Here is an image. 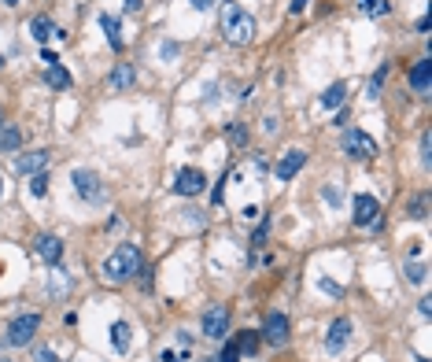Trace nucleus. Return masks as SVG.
<instances>
[{"mask_svg": "<svg viewBox=\"0 0 432 362\" xmlns=\"http://www.w3.org/2000/svg\"><path fill=\"white\" fill-rule=\"evenodd\" d=\"M0 126H4V111H0Z\"/></svg>", "mask_w": 432, "mask_h": 362, "instance_id": "e433bc0d", "label": "nucleus"}, {"mask_svg": "<svg viewBox=\"0 0 432 362\" xmlns=\"http://www.w3.org/2000/svg\"><path fill=\"white\" fill-rule=\"evenodd\" d=\"M111 344H115V352H119V355L129 352V326H126V321H115V326H111Z\"/></svg>", "mask_w": 432, "mask_h": 362, "instance_id": "6ab92c4d", "label": "nucleus"}, {"mask_svg": "<svg viewBox=\"0 0 432 362\" xmlns=\"http://www.w3.org/2000/svg\"><path fill=\"white\" fill-rule=\"evenodd\" d=\"M71 181H74L78 196H85V200H103V181H100L93 171H74Z\"/></svg>", "mask_w": 432, "mask_h": 362, "instance_id": "6e6552de", "label": "nucleus"}, {"mask_svg": "<svg viewBox=\"0 0 432 362\" xmlns=\"http://www.w3.org/2000/svg\"><path fill=\"white\" fill-rule=\"evenodd\" d=\"M37 326H41V314H22V318H15V321L8 326V344H11V347H26V344L34 340Z\"/></svg>", "mask_w": 432, "mask_h": 362, "instance_id": "20e7f679", "label": "nucleus"}, {"mask_svg": "<svg viewBox=\"0 0 432 362\" xmlns=\"http://www.w3.org/2000/svg\"><path fill=\"white\" fill-rule=\"evenodd\" d=\"M34 248H37V255H41L48 266H56L59 259H63V240L52 237V233H41V237L34 240Z\"/></svg>", "mask_w": 432, "mask_h": 362, "instance_id": "9b49d317", "label": "nucleus"}, {"mask_svg": "<svg viewBox=\"0 0 432 362\" xmlns=\"http://www.w3.org/2000/svg\"><path fill=\"white\" fill-rule=\"evenodd\" d=\"M303 8H307V0H292V11H296V15H299Z\"/></svg>", "mask_w": 432, "mask_h": 362, "instance_id": "72a5a7b5", "label": "nucleus"}, {"mask_svg": "<svg viewBox=\"0 0 432 362\" xmlns=\"http://www.w3.org/2000/svg\"><path fill=\"white\" fill-rule=\"evenodd\" d=\"M422 362H425V359H422Z\"/></svg>", "mask_w": 432, "mask_h": 362, "instance_id": "ea45409f", "label": "nucleus"}, {"mask_svg": "<svg viewBox=\"0 0 432 362\" xmlns=\"http://www.w3.org/2000/svg\"><path fill=\"white\" fill-rule=\"evenodd\" d=\"M0 362H8V359H0Z\"/></svg>", "mask_w": 432, "mask_h": 362, "instance_id": "58836bf2", "label": "nucleus"}, {"mask_svg": "<svg viewBox=\"0 0 432 362\" xmlns=\"http://www.w3.org/2000/svg\"><path fill=\"white\" fill-rule=\"evenodd\" d=\"M381 82H384V67L377 71V78H373V82H370V96H373V100H377V93H381Z\"/></svg>", "mask_w": 432, "mask_h": 362, "instance_id": "c756f323", "label": "nucleus"}, {"mask_svg": "<svg viewBox=\"0 0 432 362\" xmlns=\"http://www.w3.org/2000/svg\"><path fill=\"white\" fill-rule=\"evenodd\" d=\"M422 159L429 163V129H425V133H422Z\"/></svg>", "mask_w": 432, "mask_h": 362, "instance_id": "2f4dec72", "label": "nucleus"}, {"mask_svg": "<svg viewBox=\"0 0 432 362\" xmlns=\"http://www.w3.org/2000/svg\"><path fill=\"white\" fill-rule=\"evenodd\" d=\"M141 4H144V0H126V8H129V11H141Z\"/></svg>", "mask_w": 432, "mask_h": 362, "instance_id": "473e14b6", "label": "nucleus"}, {"mask_svg": "<svg viewBox=\"0 0 432 362\" xmlns=\"http://www.w3.org/2000/svg\"><path fill=\"white\" fill-rule=\"evenodd\" d=\"M344 100H347V85L336 82V85H329V89L322 93V108H340Z\"/></svg>", "mask_w": 432, "mask_h": 362, "instance_id": "a211bd4d", "label": "nucleus"}, {"mask_svg": "<svg viewBox=\"0 0 432 362\" xmlns=\"http://www.w3.org/2000/svg\"><path fill=\"white\" fill-rule=\"evenodd\" d=\"M377 211H381V203H377V196H370V192H359L355 196V226H373L377 222Z\"/></svg>", "mask_w": 432, "mask_h": 362, "instance_id": "9d476101", "label": "nucleus"}, {"mask_svg": "<svg viewBox=\"0 0 432 362\" xmlns=\"http://www.w3.org/2000/svg\"><path fill=\"white\" fill-rule=\"evenodd\" d=\"M410 215H414V218H425V215H429V196H417L414 207H410Z\"/></svg>", "mask_w": 432, "mask_h": 362, "instance_id": "a878e982", "label": "nucleus"}, {"mask_svg": "<svg viewBox=\"0 0 432 362\" xmlns=\"http://www.w3.org/2000/svg\"><path fill=\"white\" fill-rule=\"evenodd\" d=\"M0 67H4V56H0Z\"/></svg>", "mask_w": 432, "mask_h": 362, "instance_id": "4c0bfd02", "label": "nucleus"}, {"mask_svg": "<svg viewBox=\"0 0 432 362\" xmlns=\"http://www.w3.org/2000/svg\"><path fill=\"white\" fill-rule=\"evenodd\" d=\"M137 82V71H134V63H119V67L111 71L108 78V85H111V93H126L129 85Z\"/></svg>", "mask_w": 432, "mask_h": 362, "instance_id": "4468645a", "label": "nucleus"}, {"mask_svg": "<svg viewBox=\"0 0 432 362\" xmlns=\"http://www.w3.org/2000/svg\"><path fill=\"white\" fill-rule=\"evenodd\" d=\"M30 192H34V196H45V192H48V178H45V174H34Z\"/></svg>", "mask_w": 432, "mask_h": 362, "instance_id": "393cba45", "label": "nucleus"}, {"mask_svg": "<svg viewBox=\"0 0 432 362\" xmlns=\"http://www.w3.org/2000/svg\"><path fill=\"white\" fill-rule=\"evenodd\" d=\"M30 34H34L37 45H45L48 37H52V19H48V15H37V19L30 22Z\"/></svg>", "mask_w": 432, "mask_h": 362, "instance_id": "4be33fe9", "label": "nucleus"}, {"mask_svg": "<svg viewBox=\"0 0 432 362\" xmlns=\"http://www.w3.org/2000/svg\"><path fill=\"white\" fill-rule=\"evenodd\" d=\"M407 277H410V281H425V266H422V263H410V266H407Z\"/></svg>", "mask_w": 432, "mask_h": 362, "instance_id": "c85d7f7f", "label": "nucleus"}, {"mask_svg": "<svg viewBox=\"0 0 432 362\" xmlns=\"http://www.w3.org/2000/svg\"><path fill=\"white\" fill-rule=\"evenodd\" d=\"M37 362H59L56 347H37Z\"/></svg>", "mask_w": 432, "mask_h": 362, "instance_id": "cd10ccee", "label": "nucleus"}, {"mask_svg": "<svg viewBox=\"0 0 432 362\" xmlns=\"http://www.w3.org/2000/svg\"><path fill=\"white\" fill-rule=\"evenodd\" d=\"M141 270V248L137 244H119L108 259H103V281L108 284H122Z\"/></svg>", "mask_w": 432, "mask_h": 362, "instance_id": "f03ea898", "label": "nucleus"}, {"mask_svg": "<svg viewBox=\"0 0 432 362\" xmlns=\"http://www.w3.org/2000/svg\"><path fill=\"white\" fill-rule=\"evenodd\" d=\"M218 362H240V347L237 344H226V347H222V355H218Z\"/></svg>", "mask_w": 432, "mask_h": 362, "instance_id": "b1692460", "label": "nucleus"}, {"mask_svg": "<svg viewBox=\"0 0 432 362\" xmlns=\"http://www.w3.org/2000/svg\"><path fill=\"white\" fill-rule=\"evenodd\" d=\"M189 4H192L196 11H207V8H211V4H215V0H189Z\"/></svg>", "mask_w": 432, "mask_h": 362, "instance_id": "7c9ffc66", "label": "nucleus"}, {"mask_svg": "<svg viewBox=\"0 0 432 362\" xmlns=\"http://www.w3.org/2000/svg\"><path fill=\"white\" fill-rule=\"evenodd\" d=\"M429 85H432V59H422L410 71V89L414 93H429Z\"/></svg>", "mask_w": 432, "mask_h": 362, "instance_id": "2eb2a0df", "label": "nucleus"}, {"mask_svg": "<svg viewBox=\"0 0 432 362\" xmlns=\"http://www.w3.org/2000/svg\"><path fill=\"white\" fill-rule=\"evenodd\" d=\"M351 329H355V326H351V318H336L329 326V333H325V347H329L333 355H340L347 347V340H351Z\"/></svg>", "mask_w": 432, "mask_h": 362, "instance_id": "1a4fd4ad", "label": "nucleus"}, {"mask_svg": "<svg viewBox=\"0 0 432 362\" xmlns=\"http://www.w3.org/2000/svg\"><path fill=\"white\" fill-rule=\"evenodd\" d=\"M288 314H281V310H270L266 314V321H263V340L270 344V347H285L288 344Z\"/></svg>", "mask_w": 432, "mask_h": 362, "instance_id": "39448f33", "label": "nucleus"}, {"mask_svg": "<svg viewBox=\"0 0 432 362\" xmlns=\"http://www.w3.org/2000/svg\"><path fill=\"white\" fill-rule=\"evenodd\" d=\"M255 15L244 11L237 0H222V37L229 45H252L255 41Z\"/></svg>", "mask_w": 432, "mask_h": 362, "instance_id": "f257e3e1", "label": "nucleus"}, {"mask_svg": "<svg viewBox=\"0 0 432 362\" xmlns=\"http://www.w3.org/2000/svg\"><path fill=\"white\" fill-rule=\"evenodd\" d=\"M4 4H19V0H4Z\"/></svg>", "mask_w": 432, "mask_h": 362, "instance_id": "c9c22d12", "label": "nucleus"}, {"mask_svg": "<svg viewBox=\"0 0 432 362\" xmlns=\"http://www.w3.org/2000/svg\"><path fill=\"white\" fill-rule=\"evenodd\" d=\"M100 26H103V34H108L111 48L122 52V22H119V15H100Z\"/></svg>", "mask_w": 432, "mask_h": 362, "instance_id": "dca6fc26", "label": "nucleus"}, {"mask_svg": "<svg viewBox=\"0 0 432 362\" xmlns=\"http://www.w3.org/2000/svg\"><path fill=\"white\" fill-rule=\"evenodd\" d=\"M344 152L351 155V159H370V155H377V140L370 133H362V129H347L344 133Z\"/></svg>", "mask_w": 432, "mask_h": 362, "instance_id": "423d86ee", "label": "nucleus"}, {"mask_svg": "<svg viewBox=\"0 0 432 362\" xmlns=\"http://www.w3.org/2000/svg\"><path fill=\"white\" fill-rule=\"evenodd\" d=\"M0 196H4V181H0Z\"/></svg>", "mask_w": 432, "mask_h": 362, "instance_id": "f704fd0d", "label": "nucleus"}, {"mask_svg": "<svg viewBox=\"0 0 432 362\" xmlns=\"http://www.w3.org/2000/svg\"><path fill=\"white\" fill-rule=\"evenodd\" d=\"M22 145V129L19 126H0V148L11 152V148H19Z\"/></svg>", "mask_w": 432, "mask_h": 362, "instance_id": "aec40b11", "label": "nucleus"}, {"mask_svg": "<svg viewBox=\"0 0 432 362\" xmlns=\"http://www.w3.org/2000/svg\"><path fill=\"white\" fill-rule=\"evenodd\" d=\"M203 189H207L203 171H196V166H185V171H178V178H174V192H178V196H200Z\"/></svg>", "mask_w": 432, "mask_h": 362, "instance_id": "0eeeda50", "label": "nucleus"}, {"mask_svg": "<svg viewBox=\"0 0 432 362\" xmlns=\"http://www.w3.org/2000/svg\"><path fill=\"white\" fill-rule=\"evenodd\" d=\"M45 82H48L52 89H71V74H67V67H63V63H48Z\"/></svg>", "mask_w": 432, "mask_h": 362, "instance_id": "f3484780", "label": "nucleus"}, {"mask_svg": "<svg viewBox=\"0 0 432 362\" xmlns=\"http://www.w3.org/2000/svg\"><path fill=\"white\" fill-rule=\"evenodd\" d=\"M359 8H362V15H370V19H384L391 11L388 0H359Z\"/></svg>", "mask_w": 432, "mask_h": 362, "instance_id": "412c9836", "label": "nucleus"}, {"mask_svg": "<svg viewBox=\"0 0 432 362\" xmlns=\"http://www.w3.org/2000/svg\"><path fill=\"white\" fill-rule=\"evenodd\" d=\"M226 133L233 137V145H244V140H247V129H244V126H229Z\"/></svg>", "mask_w": 432, "mask_h": 362, "instance_id": "bb28decb", "label": "nucleus"}, {"mask_svg": "<svg viewBox=\"0 0 432 362\" xmlns=\"http://www.w3.org/2000/svg\"><path fill=\"white\" fill-rule=\"evenodd\" d=\"M48 159H52V155H48L45 148L26 152V155H19V159H15V171H19V174H41L45 166H48Z\"/></svg>", "mask_w": 432, "mask_h": 362, "instance_id": "f8f14e48", "label": "nucleus"}, {"mask_svg": "<svg viewBox=\"0 0 432 362\" xmlns=\"http://www.w3.org/2000/svg\"><path fill=\"white\" fill-rule=\"evenodd\" d=\"M303 163H307V152H288L285 159L273 166V174H278L281 181H292L299 171H303Z\"/></svg>", "mask_w": 432, "mask_h": 362, "instance_id": "ddd939ff", "label": "nucleus"}, {"mask_svg": "<svg viewBox=\"0 0 432 362\" xmlns=\"http://www.w3.org/2000/svg\"><path fill=\"white\" fill-rule=\"evenodd\" d=\"M255 344H259V333H244V340L237 347H240V355H255Z\"/></svg>", "mask_w": 432, "mask_h": 362, "instance_id": "5701e85b", "label": "nucleus"}, {"mask_svg": "<svg viewBox=\"0 0 432 362\" xmlns=\"http://www.w3.org/2000/svg\"><path fill=\"white\" fill-rule=\"evenodd\" d=\"M200 329H203V336H211V340H222V336L229 333V307H222V303L207 307Z\"/></svg>", "mask_w": 432, "mask_h": 362, "instance_id": "7ed1b4c3", "label": "nucleus"}]
</instances>
